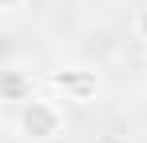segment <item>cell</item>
Returning <instances> with one entry per match:
<instances>
[{
  "label": "cell",
  "mask_w": 147,
  "mask_h": 143,
  "mask_svg": "<svg viewBox=\"0 0 147 143\" xmlns=\"http://www.w3.org/2000/svg\"><path fill=\"white\" fill-rule=\"evenodd\" d=\"M12 131L20 143H56L68 131V111L64 99L56 95H32L28 103H20L12 111Z\"/></svg>",
  "instance_id": "obj_1"
},
{
  "label": "cell",
  "mask_w": 147,
  "mask_h": 143,
  "mask_svg": "<svg viewBox=\"0 0 147 143\" xmlns=\"http://www.w3.org/2000/svg\"><path fill=\"white\" fill-rule=\"evenodd\" d=\"M0 95H4V103L16 111L20 103H28L32 95H36V76L20 64H8L4 68V80H0Z\"/></svg>",
  "instance_id": "obj_2"
},
{
  "label": "cell",
  "mask_w": 147,
  "mask_h": 143,
  "mask_svg": "<svg viewBox=\"0 0 147 143\" xmlns=\"http://www.w3.org/2000/svg\"><path fill=\"white\" fill-rule=\"evenodd\" d=\"M52 88L64 92V99H72V103H84V99H92L99 92V80L92 72H84V68H68L60 76H52Z\"/></svg>",
  "instance_id": "obj_3"
},
{
  "label": "cell",
  "mask_w": 147,
  "mask_h": 143,
  "mask_svg": "<svg viewBox=\"0 0 147 143\" xmlns=\"http://www.w3.org/2000/svg\"><path fill=\"white\" fill-rule=\"evenodd\" d=\"M131 36L147 48V4H143V8H135V16H131Z\"/></svg>",
  "instance_id": "obj_4"
},
{
  "label": "cell",
  "mask_w": 147,
  "mask_h": 143,
  "mask_svg": "<svg viewBox=\"0 0 147 143\" xmlns=\"http://www.w3.org/2000/svg\"><path fill=\"white\" fill-rule=\"evenodd\" d=\"M24 4H28V0H0V12H4V16H16Z\"/></svg>",
  "instance_id": "obj_5"
},
{
  "label": "cell",
  "mask_w": 147,
  "mask_h": 143,
  "mask_svg": "<svg viewBox=\"0 0 147 143\" xmlns=\"http://www.w3.org/2000/svg\"><path fill=\"white\" fill-rule=\"evenodd\" d=\"M143 60H147V56H143Z\"/></svg>",
  "instance_id": "obj_6"
}]
</instances>
